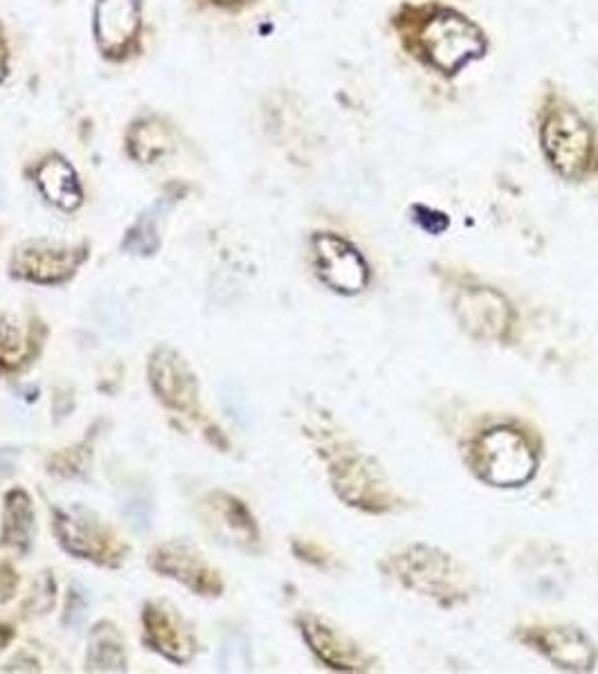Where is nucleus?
Segmentation results:
<instances>
[{
  "instance_id": "nucleus-1",
  "label": "nucleus",
  "mask_w": 598,
  "mask_h": 674,
  "mask_svg": "<svg viewBox=\"0 0 598 674\" xmlns=\"http://www.w3.org/2000/svg\"><path fill=\"white\" fill-rule=\"evenodd\" d=\"M394 25L412 57L446 77H457L488 52V39L473 18L459 9L428 3L405 5Z\"/></svg>"
},
{
  "instance_id": "nucleus-2",
  "label": "nucleus",
  "mask_w": 598,
  "mask_h": 674,
  "mask_svg": "<svg viewBox=\"0 0 598 674\" xmlns=\"http://www.w3.org/2000/svg\"><path fill=\"white\" fill-rule=\"evenodd\" d=\"M542 153L558 176L585 180L598 171L594 126L565 97L551 93L540 111Z\"/></svg>"
},
{
  "instance_id": "nucleus-3",
  "label": "nucleus",
  "mask_w": 598,
  "mask_h": 674,
  "mask_svg": "<svg viewBox=\"0 0 598 674\" xmlns=\"http://www.w3.org/2000/svg\"><path fill=\"white\" fill-rule=\"evenodd\" d=\"M468 466L477 479L495 488H522L536 477L540 450L527 432L513 425H493L468 443Z\"/></svg>"
},
{
  "instance_id": "nucleus-4",
  "label": "nucleus",
  "mask_w": 598,
  "mask_h": 674,
  "mask_svg": "<svg viewBox=\"0 0 598 674\" xmlns=\"http://www.w3.org/2000/svg\"><path fill=\"white\" fill-rule=\"evenodd\" d=\"M385 571L392 573L405 589L434 600L441 607H457L473 596V582L461 564L441 549L428 544L407 546L385 562Z\"/></svg>"
},
{
  "instance_id": "nucleus-5",
  "label": "nucleus",
  "mask_w": 598,
  "mask_h": 674,
  "mask_svg": "<svg viewBox=\"0 0 598 674\" xmlns=\"http://www.w3.org/2000/svg\"><path fill=\"white\" fill-rule=\"evenodd\" d=\"M331 484L344 504L367 513H392L401 508V497L394 493L374 459L356 448H342L331 457Z\"/></svg>"
},
{
  "instance_id": "nucleus-6",
  "label": "nucleus",
  "mask_w": 598,
  "mask_h": 674,
  "mask_svg": "<svg viewBox=\"0 0 598 674\" xmlns=\"http://www.w3.org/2000/svg\"><path fill=\"white\" fill-rule=\"evenodd\" d=\"M452 311L468 335L484 342H504L515 324V311L500 290L488 286H459Z\"/></svg>"
},
{
  "instance_id": "nucleus-7",
  "label": "nucleus",
  "mask_w": 598,
  "mask_h": 674,
  "mask_svg": "<svg viewBox=\"0 0 598 674\" xmlns=\"http://www.w3.org/2000/svg\"><path fill=\"white\" fill-rule=\"evenodd\" d=\"M315 272L326 288L340 295H358L369 286V266L351 241L333 232L313 236Z\"/></svg>"
},
{
  "instance_id": "nucleus-8",
  "label": "nucleus",
  "mask_w": 598,
  "mask_h": 674,
  "mask_svg": "<svg viewBox=\"0 0 598 674\" xmlns=\"http://www.w3.org/2000/svg\"><path fill=\"white\" fill-rule=\"evenodd\" d=\"M522 643L531 645L558 670L590 672L596 666L598 652L587 636L567 625H540L520 630Z\"/></svg>"
},
{
  "instance_id": "nucleus-9",
  "label": "nucleus",
  "mask_w": 598,
  "mask_h": 674,
  "mask_svg": "<svg viewBox=\"0 0 598 674\" xmlns=\"http://www.w3.org/2000/svg\"><path fill=\"white\" fill-rule=\"evenodd\" d=\"M86 254L84 248H61L50 243L25 245L14 254L12 277L43 286L63 284L75 275Z\"/></svg>"
},
{
  "instance_id": "nucleus-10",
  "label": "nucleus",
  "mask_w": 598,
  "mask_h": 674,
  "mask_svg": "<svg viewBox=\"0 0 598 674\" xmlns=\"http://www.w3.org/2000/svg\"><path fill=\"white\" fill-rule=\"evenodd\" d=\"M149 380L156 396L171 409L189 412L196 405L198 382L189 364L176 351L158 349L151 355Z\"/></svg>"
},
{
  "instance_id": "nucleus-11",
  "label": "nucleus",
  "mask_w": 598,
  "mask_h": 674,
  "mask_svg": "<svg viewBox=\"0 0 598 674\" xmlns=\"http://www.w3.org/2000/svg\"><path fill=\"white\" fill-rule=\"evenodd\" d=\"M299 627L308 643V648L315 652V657L320 659L326 668L340 670V672H365L369 670L371 661L367 654L362 652L356 643L347 636L333 630L331 625L322 623L315 616H302L299 618Z\"/></svg>"
},
{
  "instance_id": "nucleus-12",
  "label": "nucleus",
  "mask_w": 598,
  "mask_h": 674,
  "mask_svg": "<svg viewBox=\"0 0 598 674\" xmlns=\"http://www.w3.org/2000/svg\"><path fill=\"white\" fill-rule=\"evenodd\" d=\"M140 0H97L95 39L99 50L117 57L140 32Z\"/></svg>"
},
{
  "instance_id": "nucleus-13",
  "label": "nucleus",
  "mask_w": 598,
  "mask_h": 674,
  "mask_svg": "<svg viewBox=\"0 0 598 674\" xmlns=\"http://www.w3.org/2000/svg\"><path fill=\"white\" fill-rule=\"evenodd\" d=\"M151 567L165 573L169 578L185 582L189 589L203 596H219L221 580L216 571L207 567V562L194 549L185 544H165L151 555Z\"/></svg>"
},
{
  "instance_id": "nucleus-14",
  "label": "nucleus",
  "mask_w": 598,
  "mask_h": 674,
  "mask_svg": "<svg viewBox=\"0 0 598 674\" xmlns=\"http://www.w3.org/2000/svg\"><path fill=\"white\" fill-rule=\"evenodd\" d=\"M57 535L68 553L77 555V558H90L106 562L111 553V537L104 531V526L93 519V515L86 510H72V513H63L57 510Z\"/></svg>"
},
{
  "instance_id": "nucleus-15",
  "label": "nucleus",
  "mask_w": 598,
  "mask_h": 674,
  "mask_svg": "<svg viewBox=\"0 0 598 674\" xmlns=\"http://www.w3.org/2000/svg\"><path fill=\"white\" fill-rule=\"evenodd\" d=\"M144 630H147V645L162 657L174 663L192 661L196 643L189 630H185L176 616L162 605L149 603L144 607Z\"/></svg>"
},
{
  "instance_id": "nucleus-16",
  "label": "nucleus",
  "mask_w": 598,
  "mask_h": 674,
  "mask_svg": "<svg viewBox=\"0 0 598 674\" xmlns=\"http://www.w3.org/2000/svg\"><path fill=\"white\" fill-rule=\"evenodd\" d=\"M36 185H39L41 194L52 205L66 209V212L77 209L81 205V198H84L75 169H72L68 160L59 156L41 162L39 169H36Z\"/></svg>"
},
{
  "instance_id": "nucleus-17",
  "label": "nucleus",
  "mask_w": 598,
  "mask_h": 674,
  "mask_svg": "<svg viewBox=\"0 0 598 674\" xmlns=\"http://www.w3.org/2000/svg\"><path fill=\"white\" fill-rule=\"evenodd\" d=\"M88 670L90 672H124L126 652L124 639L113 623H99L88 639Z\"/></svg>"
},
{
  "instance_id": "nucleus-18",
  "label": "nucleus",
  "mask_w": 598,
  "mask_h": 674,
  "mask_svg": "<svg viewBox=\"0 0 598 674\" xmlns=\"http://www.w3.org/2000/svg\"><path fill=\"white\" fill-rule=\"evenodd\" d=\"M34 528V508L32 499L25 490H12L5 497V513H3V540L5 546H12L16 551L30 549Z\"/></svg>"
},
{
  "instance_id": "nucleus-19",
  "label": "nucleus",
  "mask_w": 598,
  "mask_h": 674,
  "mask_svg": "<svg viewBox=\"0 0 598 674\" xmlns=\"http://www.w3.org/2000/svg\"><path fill=\"white\" fill-rule=\"evenodd\" d=\"M169 131L156 120L138 122L129 131V153L140 162H153L169 149Z\"/></svg>"
},
{
  "instance_id": "nucleus-20",
  "label": "nucleus",
  "mask_w": 598,
  "mask_h": 674,
  "mask_svg": "<svg viewBox=\"0 0 598 674\" xmlns=\"http://www.w3.org/2000/svg\"><path fill=\"white\" fill-rule=\"evenodd\" d=\"M32 355V344L18 329L14 317L0 315V367L18 369Z\"/></svg>"
},
{
  "instance_id": "nucleus-21",
  "label": "nucleus",
  "mask_w": 598,
  "mask_h": 674,
  "mask_svg": "<svg viewBox=\"0 0 598 674\" xmlns=\"http://www.w3.org/2000/svg\"><path fill=\"white\" fill-rule=\"evenodd\" d=\"M158 209V207H156ZM156 209L142 214L135 225L126 232L122 248L129 254H138V257H151L156 254L160 248V234H158V223H156Z\"/></svg>"
},
{
  "instance_id": "nucleus-22",
  "label": "nucleus",
  "mask_w": 598,
  "mask_h": 674,
  "mask_svg": "<svg viewBox=\"0 0 598 674\" xmlns=\"http://www.w3.org/2000/svg\"><path fill=\"white\" fill-rule=\"evenodd\" d=\"M223 519L232 528V533L241 537L243 542H255L259 537L257 526H255V522H252V515L248 513V508L243 506L241 502H237V499L225 497Z\"/></svg>"
},
{
  "instance_id": "nucleus-23",
  "label": "nucleus",
  "mask_w": 598,
  "mask_h": 674,
  "mask_svg": "<svg viewBox=\"0 0 598 674\" xmlns=\"http://www.w3.org/2000/svg\"><path fill=\"white\" fill-rule=\"evenodd\" d=\"M88 609V600H86V591L79 585H72L68 591V600H66V616H63V623L70 627L81 625Z\"/></svg>"
},
{
  "instance_id": "nucleus-24",
  "label": "nucleus",
  "mask_w": 598,
  "mask_h": 674,
  "mask_svg": "<svg viewBox=\"0 0 598 674\" xmlns=\"http://www.w3.org/2000/svg\"><path fill=\"white\" fill-rule=\"evenodd\" d=\"M241 663H246V648L243 645H237V639H230L223 648V657H221V668L223 670H232Z\"/></svg>"
},
{
  "instance_id": "nucleus-25",
  "label": "nucleus",
  "mask_w": 598,
  "mask_h": 674,
  "mask_svg": "<svg viewBox=\"0 0 598 674\" xmlns=\"http://www.w3.org/2000/svg\"><path fill=\"white\" fill-rule=\"evenodd\" d=\"M16 585H18V578L12 571V567H9V564H0V598L3 600L12 598Z\"/></svg>"
},
{
  "instance_id": "nucleus-26",
  "label": "nucleus",
  "mask_w": 598,
  "mask_h": 674,
  "mask_svg": "<svg viewBox=\"0 0 598 674\" xmlns=\"http://www.w3.org/2000/svg\"><path fill=\"white\" fill-rule=\"evenodd\" d=\"M5 75H7V45L3 34H0V81L5 79Z\"/></svg>"
},
{
  "instance_id": "nucleus-27",
  "label": "nucleus",
  "mask_w": 598,
  "mask_h": 674,
  "mask_svg": "<svg viewBox=\"0 0 598 674\" xmlns=\"http://www.w3.org/2000/svg\"><path fill=\"white\" fill-rule=\"evenodd\" d=\"M5 198H7V191H5V185H3V180H0V207L5 205Z\"/></svg>"
},
{
  "instance_id": "nucleus-28",
  "label": "nucleus",
  "mask_w": 598,
  "mask_h": 674,
  "mask_svg": "<svg viewBox=\"0 0 598 674\" xmlns=\"http://www.w3.org/2000/svg\"><path fill=\"white\" fill-rule=\"evenodd\" d=\"M221 5H232V3H248V0H216Z\"/></svg>"
}]
</instances>
